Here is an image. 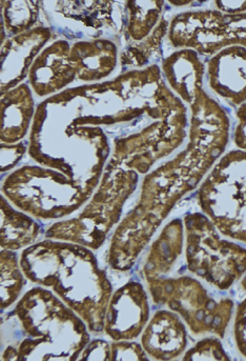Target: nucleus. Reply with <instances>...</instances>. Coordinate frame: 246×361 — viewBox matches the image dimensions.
<instances>
[{
    "label": "nucleus",
    "instance_id": "1",
    "mask_svg": "<svg viewBox=\"0 0 246 361\" xmlns=\"http://www.w3.org/2000/svg\"><path fill=\"white\" fill-rule=\"evenodd\" d=\"M190 144L185 151L145 177L140 202L118 230V264L128 269L175 204L200 183L230 138V118L201 89L190 102Z\"/></svg>",
    "mask_w": 246,
    "mask_h": 361
},
{
    "label": "nucleus",
    "instance_id": "2",
    "mask_svg": "<svg viewBox=\"0 0 246 361\" xmlns=\"http://www.w3.org/2000/svg\"><path fill=\"white\" fill-rule=\"evenodd\" d=\"M199 204L222 234L246 243V152H228L201 185Z\"/></svg>",
    "mask_w": 246,
    "mask_h": 361
},
{
    "label": "nucleus",
    "instance_id": "3",
    "mask_svg": "<svg viewBox=\"0 0 246 361\" xmlns=\"http://www.w3.org/2000/svg\"><path fill=\"white\" fill-rule=\"evenodd\" d=\"M186 262L190 272L220 290L230 289L246 272V249L220 238L201 213L186 215Z\"/></svg>",
    "mask_w": 246,
    "mask_h": 361
},
{
    "label": "nucleus",
    "instance_id": "4",
    "mask_svg": "<svg viewBox=\"0 0 246 361\" xmlns=\"http://www.w3.org/2000/svg\"><path fill=\"white\" fill-rule=\"evenodd\" d=\"M154 302L177 312L195 334L215 333L223 337L232 317V299L216 300L199 281L188 276L149 279Z\"/></svg>",
    "mask_w": 246,
    "mask_h": 361
},
{
    "label": "nucleus",
    "instance_id": "5",
    "mask_svg": "<svg viewBox=\"0 0 246 361\" xmlns=\"http://www.w3.org/2000/svg\"><path fill=\"white\" fill-rule=\"evenodd\" d=\"M168 38L176 48L190 49L201 55L217 54L223 49L234 46L246 49V12L181 13L171 21Z\"/></svg>",
    "mask_w": 246,
    "mask_h": 361
},
{
    "label": "nucleus",
    "instance_id": "6",
    "mask_svg": "<svg viewBox=\"0 0 246 361\" xmlns=\"http://www.w3.org/2000/svg\"><path fill=\"white\" fill-rule=\"evenodd\" d=\"M147 295L139 283L117 290L108 314V334L115 341L136 338L149 319Z\"/></svg>",
    "mask_w": 246,
    "mask_h": 361
},
{
    "label": "nucleus",
    "instance_id": "7",
    "mask_svg": "<svg viewBox=\"0 0 246 361\" xmlns=\"http://www.w3.org/2000/svg\"><path fill=\"white\" fill-rule=\"evenodd\" d=\"M209 83L218 96L233 106L246 102V49L230 47L215 54L207 67Z\"/></svg>",
    "mask_w": 246,
    "mask_h": 361
},
{
    "label": "nucleus",
    "instance_id": "8",
    "mask_svg": "<svg viewBox=\"0 0 246 361\" xmlns=\"http://www.w3.org/2000/svg\"><path fill=\"white\" fill-rule=\"evenodd\" d=\"M186 345L185 326L171 312L158 311L143 333V349L154 360H175L185 351Z\"/></svg>",
    "mask_w": 246,
    "mask_h": 361
},
{
    "label": "nucleus",
    "instance_id": "9",
    "mask_svg": "<svg viewBox=\"0 0 246 361\" xmlns=\"http://www.w3.org/2000/svg\"><path fill=\"white\" fill-rule=\"evenodd\" d=\"M204 69L198 53L190 49L174 53L162 63V71L168 85L187 104L203 87Z\"/></svg>",
    "mask_w": 246,
    "mask_h": 361
},
{
    "label": "nucleus",
    "instance_id": "10",
    "mask_svg": "<svg viewBox=\"0 0 246 361\" xmlns=\"http://www.w3.org/2000/svg\"><path fill=\"white\" fill-rule=\"evenodd\" d=\"M183 245V226L180 219L171 221L152 245L144 267L147 281L164 276L170 272L181 255Z\"/></svg>",
    "mask_w": 246,
    "mask_h": 361
},
{
    "label": "nucleus",
    "instance_id": "11",
    "mask_svg": "<svg viewBox=\"0 0 246 361\" xmlns=\"http://www.w3.org/2000/svg\"><path fill=\"white\" fill-rule=\"evenodd\" d=\"M17 90L8 97L2 98V112L13 113V115H2V142H16L27 133V125L33 110V100L27 87L23 97L17 96Z\"/></svg>",
    "mask_w": 246,
    "mask_h": 361
},
{
    "label": "nucleus",
    "instance_id": "12",
    "mask_svg": "<svg viewBox=\"0 0 246 361\" xmlns=\"http://www.w3.org/2000/svg\"><path fill=\"white\" fill-rule=\"evenodd\" d=\"M164 6V1L128 2V36L134 42H142L149 37L162 19Z\"/></svg>",
    "mask_w": 246,
    "mask_h": 361
},
{
    "label": "nucleus",
    "instance_id": "13",
    "mask_svg": "<svg viewBox=\"0 0 246 361\" xmlns=\"http://www.w3.org/2000/svg\"><path fill=\"white\" fill-rule=\"evenodd\" d=\"M168 21L162 18L153 33L147 37V40L141 42L138 46L132 47L130 50H128V55H130V59H128L126 65L142 67L145 63H147L153 54L159 50L162 38L168 31Z\"/></svg>",
    "mask_w": 246,
    "mask_h": 361
},
{
    "label": "nucleus",
    "instance_id": "14",
    "mask_svg": "<svg viewBox=\"0 0 246 361\" xmlns=\"http://www.w3.org/2000/svg\"><path fill=\"white\" fill-rule=\"evenodd\" d=\"M6 254L2 252L1 268V307L6 309L15 300L23 287V279L20 272L15 262V255L12 254L11 258H6Z\"/></svg>",
    "mask_w": 246,
    "mask_h": 361
},
{
    "label": "nucleus",
    "instance_id": "15",
    "mask_svg": "<svg viewBox=\"0 0 246 361\" xmlns=\"http://www.w3.org/2000/svg\"><path fill=\"white\" fill-rule=\"evenodd\" d=\"M32 4L34 2H21V14H18L13 2H10V6H6L4 16L6 27L11 33L16 34L25 31L35 23L38 15L37 6Z\"/></svg>",
    "mask_w": 246,
    "mask_h": 361
},
{
    "label": "nucleus",
    "instance_id": "16",
    "mask_svg": "<svg viewBox=\"0 0 246 361\" xmlns=\"http://www.w3.org/2000/svg\"><path fill=\"white\" fill-rule=\"evenodd\" d=\"M183 360H230L221 343L217 339L207 338L199 341L185 354Z\"/></svg>",
    "mask_w": 246,
    "mask_h": 361
},
{
    "label": "nucleus",
    "instance_id": "17",
    "mask_svg": "<svg viewBox=\"0 0 246 361\" xmlns=\"http://www.w3.org/2000/svg\"><path fill=\"white\" fill-rule=\"evenodd\" d=\"M113 360H147L144 350L140 345L130 341H121L112 345Z\"/></svg>",
    "mask_w": 246,
    "mask_h": 361
},
{
    "label": "nucleus",
    "instance_id": "18",
    "mask_svg": "<svg viewBox=\"0 0 246 361\" xmlns=\"http://www.w3.org/2000/svg\"><path fill=\"white\" fill-rule=\"evenodd\" d=\"M235 339L239 352L246 358V298L237 307Z\"/></svg>",
    "mask_w": 246,
    "mask_h": 361
},
{
    "label": "nucleus",
    "instance_id": "19",
    "mask_svg": "<svg viewBox=\"0 0 246 361\" xmlns=\"http://www.w3.org/2000/svg\"><path fill=\"white\" fill-rule=\"evenodd\" d=\"M237 123L236 130H235L234 142L239 149L246 152V102L242 106H239L237 110Z\"/></svg>",
    "mask_w": 246,
    "mask_h": 361
},
{
    "label": "nucleus",
    "instance_id": "20",
    "mask_svg": "<svg viewBox=\"0 0 246 361\" xmlns=\"http://www.w3.org/2000/svg\"><path fill=\"white\" fill-rule=\"evenodd\" d=\"M220 12L226 14H241L246 12V1H216Z\"/></svg>",
    "mask_w": 246,
    "mask_h": 361
},
{
    "label": "nucleus",
    "instance_id": "21",
    "mask_svg": "<svg viewBox=\"0 0 246 361\" xmlns=\"http://www.w3.org/2000/svg\"><path fill=\"white\" fill-rule=\"evenodd\" d=\"M241 289L246 290V275L242 281H241Z\"/></svg>",
    "mask_w": 246,
    "mask_h": 361
}]
</instances>
